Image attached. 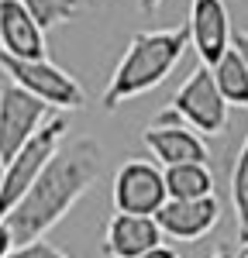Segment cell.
I'll use <instances>...</instances> for the list:
<instances>
[{"instance_id": "6da1fadb", "label": "cell", "mask_w": 248, "mask_h": 258, "mask_svg": "<svg viewBox=\"0 0 248 258\" xmlns=\"http://www.w3.org/2000/svg\"><path fill=\"white\" fill-rule=\"evenodd\" d=\"M100 165H103V152L93 138L83 135V138L62 141L59 152L48 159L41 176L35 179V186L4 217L11 238H14V248L45 238L90 193V186L100 179Z\"/></svg>"}, {"instance_id": "7a4b0ae2", "label": "cell", "mask_w": 248, "mask_h": 258, "mask_svg": "<svg viewBox=\"0 0 248 258\" xmlns=\"http://www.w3.org/2000/svg\"><path fill=\"white\" fill-rule=\"evenodd\" d=\"M190 48V31L186 24L179 28H159V31H138L128 41L121 62L114 69V76L103 90V110H117L124 100H135L155 90L159 83L179 66L183 52Z\"/></svg>"}, {"instance_id": "3957f363", "label": "cell", "mask_w": 248, "mask_h": 258, "mask_svg": "<svg viewBox=\"0 0 248 258\" xmlns=\"http://www.w3.org/2000/svg\"><path fill=\"white\" fill-rule=\"evenodd\" d=\"M66 131H69V120L62 117V114H55V117H48L41 124L38 135L28 141L14 159H7L4 186H0V220L7 217L21 203V197L35 186V179L41 176V169L48 165V159L59 152V145L66 141Z\"/></svg>"}, {"instance_id": "277c9868", "label": "cell", "mask_w": 248, "mask_h": 258, "mask_svg": "<svg viewBox=\"0 0 248 258\" xmlns=\"http://www.w3.org/2000/svg\"><path fill=\"white\" fill-rule=\"evenodd\" d=\"M0 69H4V76H11L14 86L28 90L31 97H38L41 103H48L55 110H80L86 103L83 86L62 66L48 59H14L0 48Z\"/></svg>"}, {"instance_id": "5b68a950", "label": "cell", "mask_w": 248, "mask_h": 258, "mask_svg": "<svg viewBox=\"0 0 248 258\" xmlns=\"http://www.w3.org/2000/svg\"><path fill=\"white\" fill-rule=\"evenodd\" d=\"M179 117H183L186 127H193L197 135H221L227 127V103L214 83V73L207 66H197L190 76L183 80V86L172 93V103H169Z\"/></svg>"}, {"instance_id": "8992f818", "label": "cell", "mask_w": 248, "mask_h": 258, "mask_svg": "<svg viewBox=\"0 0 248 258\" xmlns=\"http://www.w3.org/2000/svg\"><path fill=\"white\" fill-rule=\"evenodd\" d=\"M114 210L117 214H142L155 217L165 207V176L155 162L148 159H128L114 176Z\"/></svg>"}, {"instance_id": "52a82bcc", "label": "cell", "mask_w": 248, "mask_h": 258, "mask_svg": "<svg viewBox=\"0 0 248 258\" xmlns=\"http://www.w3.org/2000/svg\"><path fill=\"white\" fill-rule=\"evenodd\" d=\"M48 120V103L31 97L14 83L0 86V155L4 162L14 159L28 141L38 135V127Z\"/></svg>"}, {"instance_id": "ba28073f", "label": "cell", "mask_w": 248, "mask_h": 258, "mask_svg": "<svg viewBox=\"0 0 248 258\" xmlns=\"http://www.w3.org/2000/svg\"><path fill=\"white\" fill-rule=\"evenodd\" d=\"M186 31H190V45H193L200 66H207V69L217 66L231 48V35H234L227 4L224 0H190Z\"/></svg>"}, {"instance_id": "9c48e42d", "label": "cell", "mask_w": 248, "mask_h": 258, "mask_svg": "<svg viewBox=\"0 0 248 258\" xmlns=\"http://www.w3.org/2000/svg\"><path fill=\"white\" fill-rule=\"evenodd\" d=\"M217 220H221L217 197L165 200V207L155 214V224H159L162 238H172V241H200L217 227Z\"/></svg>"}, {"instance_id": "30bf717a", "label": "cell", "mask_w": 248, "mask_h": 258, "mask_svg": "<svg viewBox=\"0 0 248 258\" xmlns=\"http://www.w3.org/2000/svg\"><path fill=\"white\" fill-rule=\"evenodd\" d=\"M162 244V231L155 217L142 214H114L103 227V255L107 258H142L145 251Z\"/></svg>"}, {"instance_id": "8fae6325", "label": "cell", "mask_w": 248, "mask_h": 258, "mask_svg": "<svg viewBox=\"0 0 248 258\" xmlns=\"http://www.w3.org/2000/svg\"><path fill=\"white\" fill-rule=\"evenodd\" d=\"M142 141H145V148L152 152V159H159V165H165V169L169 165H186V162L210 159L204 135H197L186 124H148Z\"/></svg>"}, {"instance_id": "7c38bea8", "label": "cell", "mask_w": 248, "mask_h": 258, "mask_svg": "<svg viewBox=\"0 0 248 258\" xmlns=\"http://www.w3.org/2000/svg\"><path fill=\"white\" fill-rule=\"evenodd\" d=\"M0 48L14 59H48L45 31L21 0H0Z\"/></svg>"}, {"instance_id": "4fadbf2b", "label": "cell", "mask_w": 248, "mask_h": 258, "mask_svg": "<svg viewBox=\"0 0 248 258\" xmlns=\"http://www.w3.org/2000/svg\"><path fill=\"white\" fill-rule=\"evenodd\" d=\"M165 193L169 200H204L214 197V172L207 162H186V165H169L162 169Z\"/></svg>"}, {"instance_id": "5bb4252c", "label": "cell", "mask_w": 248, "mask_h": 258, "mask_svg": "<svg viewBox=\"0 0 248 258\" xmlns=\"http://www.w3.org/2000/svg\"><path fill=\"white\" fill-rule=\"evenodd\" d=\"M210 73H214V83H217V90H221L227 107L231 103L234 107H248V66L241 62V55L234 48H227L224 59L217 66H210Z\"/></svg>"}, {"instance_id": "9a60e30c", "label": "cell", "mask_w": 248, "mask_h": 258, "mask_svg": "<svg viewBox=\"0 0 248 258\" xmlns=\"http://www.w3.org/2000/svg\"><path fill=\"white\" fill-rule=\"evenodd\" d=\"M231 203H234V217H238V241L245 244L248 238V138L234 159L231 169Z\"/></svg>"}, {"instance_id": "2e32d148", "label": "cell", "mask_w": 248, "mask_h": 258, "mask_svg": "<svg viewBox=\"0 0 248 258\" xmlns=\"http://www.w3.org/2000/svg\"><path fill=\"white\" fill-rule=\"evenodd\" d=\"M21 4L28 7L31 18L38 21L41 31L73 21V18H76V11H80V0H21Z\"/></svg>"}, {"instance_id": "e0dca14e", "label": "cell", "mask_w": 248, "mask_h": 258, "mask_svg": "<svg viewBox=\"0 0 248 258\" xmlns=\"http://www.w3.org/2000/svg\"><path fill=\"white\" fill-rule=\"evenodd\" d=\"M7 258H69V255L62 248H55L52 241L38 238V241H28V244H18Z\"/></svg>"}, {"instance_id": "ac0fdd59", "label": "cell", "mask_w": 248, "mask_h": 258, "mask_svg": "<svg viewBox=\"0 0 248 258\" xmlns=\"http://www.w3.org/2000/svg\"><path fill=\"white\" fill-rule=\"evenodd\" d=\"M231 48H234V52L241 55V62L248 66V31H234V35H231Z\"/></svg>"}, {"instance_id": "d6986e66", "label": "cell", "mask_w": 248, "mask_h": 258, "mask_svg": "<svg viewBox=\"0 0 248 258\" xmlns=\"http://www.w3.org/2000/svg\"><path fill=\"white\" fill-rule=\"evenodd\" d=\"M14 251V238H11V231H7V224L0 220V258H7Z\"/></svg>"}, {"instance_id": "ffe728a7", "label": "cell", "mask_w": 248, "mask_h": 258, "mask_svg": "<svg viewBox=\"0 0 248 258\" xmlns=\"http://www.w3.org/2000/svg\"><path fill=\"white\" fill-rule=\"evenodd\" d=\"M142 258H179V251H176V248H169V244H159V248L145 251Z\"/></svg>"}, {"instance_id": "44dd1931", "label": "cell", "mask_w": 248, "mask_h": 258, "mask_svg": "<svg viewBox=\"0 0 248 258\" xmlns=\"http://www.w3.org/2000/svg\"><path fill=\"white\" fill-rule=\"evenodd\" d=\"M138 7H142L145 14H155V11L162 7V0H138Z\"/></svg>"}, {"instance_id": "7402d4cb", "label": "cell", "mask_w": 248, "mask_h": 258, "mask_svg": "<svg viewBox=\"0 0 248 258\" xmlns=\"http://www.w3.org/2000/svg\"><path fill=\"white\" fill-rule=\"evenodd\" d=\"M210 258H234V255H231V251H224V248H221V251H214V255H210Z\"/></svg>"}, {"instance_id": "603a6c76", "label": "cell", "mask_w": 248, "mask_h": 258, "mask_svg": "<svg viewBox=\"0 0 248 258\" xmlns=\"http://www.w3.org/2000/svg\"><path fill=\"white\" fill-rule=\"evenodd\" d=\"M4 169H7V162H4V155H0V186H4Z\"/></svg>"}, {"instance_id": "cb8c5ba5", "label": "cell", "mask_w": 248, "mask_h": 258, "mask_svg": "<svg viewBox=\"0 0 248 258\" xmlns=\"http://www.w3.org/2000/svg\"><path fill=\"white\" fill-rule=\"evenodd\" d=\"M241 258H248V248H241Z\"/></svg>"}, {"instance_id": "d4e9b609", "label": "cell", "mask_w": 248, "mask_h": 258, "mask_svg": "<svg viewBox=\"0 0 248 258\" xmlns=\"http://www.w3.org/2000/svg\"><path fill=\"white\" fill-rule=\"evenodd\" d=\"M241 248H248V238H245V244H241Z\"/></svg>"}]
</instances>
